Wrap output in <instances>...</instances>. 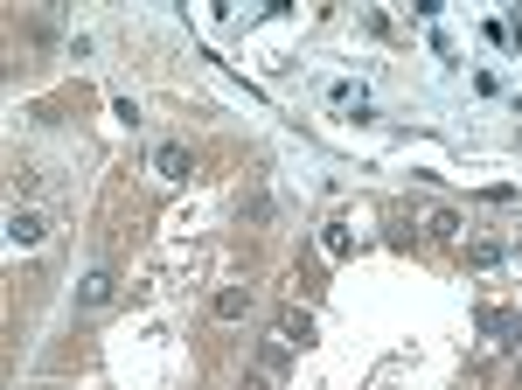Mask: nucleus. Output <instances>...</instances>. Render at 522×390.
Listing matches in <instances>:
<instances>
[{
    "instance_id": "1a4fd4ad",
    "label": "nucleus",
    "mask_w": 522,
    "mask_h": 390,
    "mask_svg": "<svg viewBox=\"0 0 522 390\" xmlns=\"http://www.w3.org/2000/svg\"><path fill=\"white\" fill-rule=\"evenodd\" d=\"M320 244H328V258H348V231L341 223H320Z\"/></svg>"
},
{
    "instance_id": "f257e3e1",
    "label": "nucleus",
    "mask_w": 522,
    "mask_h": 390,
    "mask_svg": "<svg viewBox=\"0 0 522 390\" xmlns=\"http://www.w3.org/2000/svg\"><path fill=\"white\" fill-rule=\"evenodd\" d=\"M112 300H119V272H112V265H98V272L77 279V313H104Z\"/></svg>"
},
{
    "instance_id": "423d86ee",
    "label": "nucleus",
    "mask_w": 522,
    "mask_h": 390,
    "mask_svg": "<svg viewBox=\"0 0 522 390\" xmlns=\"http://www.w3.org/2000/svg\"><path fill=\"white\" fill-rule=\"evenodd\" d=\"M279 335H286L292 349H300V341H313V313H300V307H286V313H279Z\"/></svg>"
},
{
    "instance_id": "9d476101",
    "label": "nucleus",
    "mask_w": 522,
    "mask_h": 390,
    "mask_svg": "<svg viewBox=\"0 0 522 390\" xmlns=\"http://www.w3.org/2000/svg\"><path fill=\"white\" fill-rule=\"evenodd\" d=\"M481 328H488V335H522V328H516V321H508V313H495V307H488V313H481Z\"/></svg>"
},
{
    "instance_id": "0eeeda50",
    "label": "nucleus",
    "mask_w": 522,
    "mask_h": 390,
    "mask_svg": "<svg viewBox=\"0 0 522 390\" xmlns=\"http://www.w3.org/2000/svg\"><path fill=\"white\" fill-rule=\"evenodd\" d=\"M328 98H335L341 112H369V91H363V84H335V91H328Z\"/></svg>"
},
{
    "instance_id": "20e7f679",
    "label": "nucleus",
    "mask_w": 522,
    "mask_h": 390,
    "mask_svg": "<svg viewBox=\"0 0 522 390\" xmlns=\"http://www.w3.org/2000/svg\"><path fill=\"white\" fill-rule=\"evenodd\" d=\"M286 363H292V341H286V335H272V341L258 349V369L272 376V384H286Z\"/></svg>"
},
{
    "instance_id": "7ed1b4c3",
    "label": "nucleus",
    "mask_w": 522,
    "mask_h": 390,
    "mask_svg": "<svg viewBox=\"0 0 522 390\" xmlns=\"http://www.w3.org/2000/svg\"><path fill=\"white\" fill-rule=\"evenodd\" d=\"M154 175L160 182H188V147L182 140H160L154 147Z\"/></svg>"
},
{
    "instance_id": "f8f14e48",
    "label": "nucleus",
    "mask_w": 522,
    "mask_h": 390,
    "mask_svg": "<svg viewBox=\"0 0 522 390\" xmlns=\"http://www.w3.org/2000/svg\"><path fill=\"white\" fill-rule=\"evenodd\" d=\"M501 35H508V42H522V7L508 14V28H501Z\"/></svg>"
},
{
    "instance_id": "39448f33",
    "label": "nucleus",
    "mask_w": 522,
    "mask_h": 390,
    "mask_svg": "<svg viewBox=\"0 0 522 390\" xmlns=\"http://www.w3.org/2000/svg\"><path fill=\"white\" fill-rule=\"evenodd\" d=\"M251 313V286H223L216 293V321H244Z\"/></svg>"
},
{
    "instance_id": "6e6552de",
    "label": "nucleus",
    "mask_w": 522,
    "mask_h": 390,
    "mask_svg": "<svg viewBox=\"0 0 522 390\" xmlns=\"http://www.w3.org/2000/svg\"><path fill=\"white\" fill-rule=\"evenodd\" d=\"M467 258H473V265H481V272H488V265H501V258H508V251H501V244H495V237H481V244H473V251H467Z\"/></svg>"
},
{
    "instance_id": "9b49d317",
    "label": "nucleus",
    "mask_w": 522,
    "mask_h": 390,
    "mask_svg": "<svg viewBox=\"0 0 522 390\" xmlns=\"http://www.w3.org/2000/svg\"><path fill=\"white\" fill-rule=\"evenodd\" d=\"M432 237H460V216L453 209H432Z\"/></svg>"
},
{
    "instance_id": "f03ea898",
    "label": "nucleus",
    "mask_w": 522,
    "mask_h": 390,
    "mask_svg": "<svg viewBox=\"0 0 522 390\" xmlns=\"http://www.w3.org/2000/svg\"><path fill=\"white\" fill-rule=\"evenodd\" d=\"M42 237H50V216H42V209H7V244H14V251H35V244H42Z\"/></svg>"
}]
</instances>
